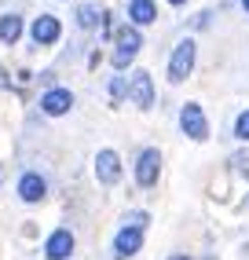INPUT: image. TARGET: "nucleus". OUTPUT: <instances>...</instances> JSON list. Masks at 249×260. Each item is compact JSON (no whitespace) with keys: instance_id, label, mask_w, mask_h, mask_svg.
Wrapping results in <instances>:
<instances>
[{"instance_id":"obj_13","label":"nucleus","mask_w":249,"mask_h":260,"mask_svg":"<svg viewBox=\"0 0 249 260\" xmlns=\"http://www.w3.org/2000/svg\"><path fill=\"white\" fill-rule=\"evenodd\" d=\"M22 37V15H0V41H4V44H15V41H19Z\"/></svg>"},{"instance_id":"obj_4","label":"nucleus","mask_w":249,"mask_h":260,"mask_svg":"<svg viewBox=\"0 0 249 260\" xmlns=\"http://www.w3.org/2000/svg\"><path fill=\"white\" fill-rule=\"evenodd\" d=\"M158 172H162V154H158V147L139 150V158H136V183L139 187H154Z\"/></svg>"},{"instance_id":"obj_19","label":"nucleus","mask_w":249,"mask_h":260,"mask_svg":"<svg viewBox=\"0 0 249 260\" xmlns=\"http://www.w3.org/2000/svg\"><path fill=\"white\" fill-rule=\"evenodd\" d=\"M169 4H187V0H169Z\"/></svg>"},{"instance_id":"obj_12","label":"nucleus","mask_w":249,"mask_h":260,"mask_svg":"<svg viewBox=\"0 0 249 260\" xmlns=\"http://www.w3.org/2000/svg\"><path fill=\"white\" fill-rule=\"evenodd\" d=\"M129 19H132V26H150L158 19L154 0H129Z\"/></svg>"},{"instance_id":"obj_17","label":"nucleus","mask_w":249,"mask_h":260,"mask_svg":"<svg viewBox=\"0 0 249 260\" xmlns=\"http://www.w3.org/2000/svg\"><path fill=\"white\" fill-rule=\"evenodd\" d=\"M124 228H147V213H129L124 216Z\"/></svg>"},{"instance_id":"obj_14","label":"nucleus","mask_w":249,"mask_h":260,"mask_svg":"<svg viewBox=\"0 0 249 260\" xmlns=\"http://www.w3.org/2000/svg\"><path fill=\"white\" fill-rule=\"evenodd\" d=\"M96 22H103V11H99V8H92V4L77 8V26H81V29H92Z\"/></svg>"},{"instance_id":"obj_3","label":"nucleus","mask_w":249,"mask_h":260,"mask_svg":"<svg viewBox=\"0 0 249 260\" xmlns=\"http://www.w3.org/2000/svg\"><path fill=\"white\" fill-rule=\"evenodd\" d=\"M180 128H183L187 140H194V143L209 140V121H205L198 103H183V107H180Z\"/></svg>"},{"instance_id":"obj_11","label":"nucleus","mask_w":249,"mask_h":260,"mask_svg":"<svg viewBox=\"0 0 249 260\" xmlns=\"http://www.w3.org/2000/svg\"><path fill=\"white\" fill-rule=\"evenodd\" d=\"M96 180L106 183V187L121 180V158H117L114 150H99L96 154Z\"/></svg>"},{"instance_id":"obj_6","label":"nucleus","mask_w":249,"mask_h":260,"mask_svg":"<svg viewBox=\"0 0 249 260\" xmlns=\"http://www.w3.org/2000/svg\"><path fill=\"white\" fill-rule=\"evenodd\" d=\"M41 110H44L48 117L70 114V110H74V92H70V88H48V92L41 95Z\"/></svg>"},{"instance_id":"obj_15","label":"nucleus","mask_w":249,"mask_h":260,"mask_svg":"<svg viewBox=\"0 0 249 260\" xmlns=\"http://www.w3.org/2000/svg\"><path fill=\"white\" fill-rule=\"evenodd\" d=\"M124 95H129V81H124V77H114V81H110V99L117 103V99H124Z\"/></svg>"},{"instance_id":"obj_10","label":"nucleus","mask_w":249,"mask_h":260,"mask_svg":"<svg viewBox=\"0 0 249 260\" xmlns=\"http://www.w3.org/2000/svg\"><path fill=\"white\" fill-rule=\"evenodd\" d=\"M70 253H74V231H70V228L51 231L48 242H44V256L48 260H66Z\"/></svg>"},{"instance_id":"obj_5","label":"nucleus","mask_w":249,"mask_h":260,"mask_svg":"<svg viewBox=\"0 0 249 260\" xmlns=\"http://www.w3.org/2000/svg\"><path fill=\"white\" fill-rule=\"evenodd\" d=\"M129 99L136 103L139 110H150V107H154V81H150L147 70H136V74H132V81H129Z\"/></svg>"},{"instance_id":"obj_1","label":"nucleus","mask_w":249,"mask_h":260,"mask_svg":"<svg viewBox=\"0 0 249 260\" xmlns=\"http://www.w3.org/2000/svg\"><path fill=\"white\" fill-rule=\"evenodd\" d=\"M194 59H198V44H194L191 37L176 44V48H172V55H169V84L187 81V74L194 70Z\"/></svg>"},{"instance_id":"obj_9","label":"nucleus","mask_w":249,"mask_h":260,"mask_svg":"<svg viewBox=\"0 0 249 260\" xmlns=\"http://www.w3.org/2000/svg\"><path fill=\"white\" fill-rule=\"evenodd\" d=\"M143 246V228H121L114 238V260H129Z\"/></svg>"},{"instance_id":"obj_21","label":"nucleus","mask_w":249,"mask_h":260,"mask_svg":"<svg viewBox=\"0 0 249 260\" xmlns=\"http://www.w3.org/2000/svg\"><path fill=\"white\" fill-rule=\"evenodd\" d=\"M172 260H187V256H172Z\"/></svg>"},{"instance_id":"obj_7","label":"nucleus","mask_w":249,"mask_h":260,"mask_svg":"<svg viewBox=\"0 0 249 260\" xmlns=\"http://www.w3.org/2000/svg\"><path fill=\"white\" fill-rule=\"evenodd\" d=\"M59 33H63V26H59L55 15H37V19H33V26H29V37H33V44H37V48L55 44Z\"/></svg>"},{"instance_id":"obj_18","label":"nucleus","mask_w":249,"mask_h":260,"mask_svg":"<svg viewBox=\"0 0 249 260\" xmlns=\"http://www.w3.org/2000/svg\"><path fill=\"white\" fill-rule=\"evenodd\" d=\"M8 88H11V77H8L4 66H0V92H8Z\"/></svg>"},{"instance_id":"obj_8","label":"nucleus","mask_w":249,"mask_h":260,"mask_svg":"<svg viewBox=\"0 0 249 260\" xmlns=\"http://www.w3.org/2000/svg\"><path fill=\"white\" fill-rule=\"evenodd\" d=\"M19 198L26 202V205H33V202H44V194H48V180L41 176V172H22L19 176Z\"/></svg>"},{"instance_id":"obj_16","label":"nucleus","mask_w":249,"mask_h":260,"mask_svg":"<svg viewBox=\"0 0 249 260\" xmlns=\"http://www.w3.org/2000/svg\"><path fill=\"white\" fill-rule=\"evenodd\" d=\"M235 136H238V140H249V110L238 114V121H235Z\"/></svg>"},{"instance_id":"obj_22","label":"nucleus","mask_w":249,"mask_h":260,"mask_svg":"<svg viewBox=\"0 0 249 260\" xmlns=\"http://www.w3.org/2000/svg\"><path fill=\"white\" fill-rule=\"evenodd\" d=\"M209 260H212V256H209Z\"/></svg>"},{"instance_id":"obj_20","label":"nucleus","mask_w":249,"mask_h":260,"mask_svg":"<svg viewBox=\"0 0 249 260\" xmlns=\"http://www.w3.org/2000/svg\"><path fill=\"white\" fill-rule=\"evenodd\" d=\"M242 8H245V11H249V0H242Z\"/></svg>"},{"instance_id":"obj_2","label":"nucleus","mask_w":249,"mask_h":260,"mask_svg":"<svg viewBox=\"0 0 249 260\" xmlns=\"http://www.w3.org/2000/svg\"><path fill=\"white\" fill-rule=\"evenodd\" d=\"M143 48V37H139L136 26H121L117 29V48H114V70H124Z\"/></svg>"}]
</instances>
